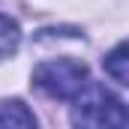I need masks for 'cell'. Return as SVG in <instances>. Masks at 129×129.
<instances>
[{
    "label": "cell",
    "mask_w": 129,
    "mask_h": 129,
    "mask_svg": "<svg viewBox=\"0 0 129 129\" xmlns=\"http://www.w3.org/2000/svg\"><path fill=\"white\" fill-rule=\"evenodd\" d=\"M87 66L78 60H45L33 69V84L51 99H75L87 84Z\"/></svg>",
    "instance_id": "2"
},
{
    "label": "cell",
    "mask_w": 129,
    "mask_h": 129,
    "mask_svg": "<svg viewBox=\"0 0 129 129\" xmlns=\"http://www.w3.org/2000/svg\"><path fill=\"white\" fill-rule=\"evenodd\" d=\"M105 72H108L120 87H126V84H129V75H126V45H123V42L105 57Z\"/></svg>",
    "instance_id": "5"
},
{
    "label": "cell",
    "mask_w": 129,
    "mask_h": 129,
    "mask_svg": "<svg viewBox=\"0 0 129 129\" xmlns=\"http://www.w3.org/2000/svg\"><path fill=\"white\" fill-rule=\"evenodd\" d=\"M0 126H36L33 111H27L24 102H0Z\"/></svg>",
    "instance_id": "3"
},
{
    "label": "cell",
    "mask_w": 129,
    "mask_h": 129,
    "mask_svg": "<svg viewBox=\"0 0 129 129\" xmlns=\"http://www.w3.org/2000/svg\"><path fill=\"white\" fill-rule=\"evenodd\" d=\"M18 42H21V30H18V24H15L9 15H0V57L15 54Z\"/></svg>",
    "instance_id": "4"
},
{
    "label": "cell",
    "mask_w": 129,
    "mask_h": 129,
    "mask_svg": "<svg viewBox=\"0 0 129 129\" xmlns=\"http://www.w3.org/2000/svg\"><path fill=\"white\" fill-rule=\"evenodd\" d=\"M72 120L78 126H126V111H123V102L117 96H111L102 84L87 81L84 90L75 96V111H72Z\"/></svg>",
    "instance_id": "1"
}]
</instances>
